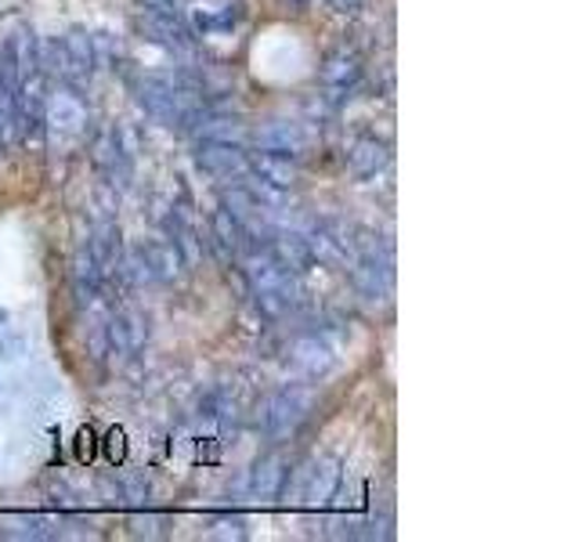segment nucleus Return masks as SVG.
Returning a JSON list of instances; mask_svg holds the SVG:
<instances>
[{
  "label": "nucleus",
  "mask_w": 578,
  "mask_h": 542,
  "mask_svg": "<svg viewBox=\"0 0 578 542\" xmlns=\"http://www.w3.org/2000/svg\"><path fill=\"white\" fill-rule=\"evenodd\" d=\"M315 409V387L311 384H286L275 391L264 405V430L272 441H290L304 420Z\"/></svg>",
  "instance_id": "nucleus-1"
},
{
  "label": "nucleus",
  "mask_w": 578,
  "mask_h": 542,
  "mask_svg": "<svg viewBox=\"0 0 578 542\" xmlns=\"http://www.w3.org/2000/svg\"><path fill=\"white\" fill-rule=\"evenodd\" d=\"M44 131L52 134L58 142H72L88 131V105L83 98L69 88H58V91H47V102H44Z\"/></svg>",
  "instance_id": "nucleus-2"
},
{
  "label": "nucleus",
  "mask_w": 578,
  "mask_h": 542,
  "mask_svg": "<svg viewBox=\"0 0 578 542\" xmlns=\"http://www.w3.org/2000/svg\"><path fill=\"white\" fill-rule=\"evenodd\" d=\"M362 58L359 52H351V47H337L333 55L322 61V69H318V88H322L326 102H343V98H351V91L362 83Z\"/></svg>",
  "instance_id": "nucleus-3"
},
{
  "label": "nucleus",
  "mask_w": 578,
  "mask_h": 542,
  "mask_svg": "<svg viewBox=\"0 0 578 542\" xmlns=\"http://www.w3.org/2000/svg\"><path fill=\"white\" fill-rule=\"evenodd\" d=\"M286 354L304 380H322L329 376V369L337 365V348L326 332H301V337L290 340Z\"/></svg>",
  "instance_id": "nucleus-4"
},
{
  "label": "nucleus",
  "mask_w": 578,
  "mask_h": 542,
  "mask_svg": "<svg viewBox=\"0 0 578 542\" xmlns=\"http://www.w3.org/2000/svg\"><path fill=\"white\" fill-rule=\"evenodd\" d=\"M250 142L264 153L301 159L311 149V131H307V123H297V120H272V123H261V127L250 134Z\"/></svg>",
  "instance_id": "nucleus-5"
},
{
  "label": "nucleus",
  "mask_w": 578,
  "mask_h": 542,
  "mask_svg": "<svg viewBox=\"0 0 578 542\" xmlns=\"http://www.w3.org/2000/svg\"><path fill=\"white\" fill-rule=\"evenodd\" d=\"M195 163H200L206 174L217 178V181H231V178L250 174V153H246V145H231V142H200V149H195Z\"/></svg>",
  "instance_id": "nucleus-6"
},
{
  "label": "nucleus",
  "mask_w": 578,
  "mask_h": 542,
  "mask_svg": "<svg viewBox=\"0 0 578 542\" xmlns=\"http://www.w3.org/2000/svg\"><path fill=\"white\" fill-rule=\"evenodd\" d=\"M149 340V323L138 312H120V315H105V348L109 354H138Z\"/></svg>",
  "instance_id": "nucleus-7"
},
{
  "label": "nucleus",
  "mask_w": 578,
  "mask_h": 542,
  "mask_svg": "<svg viewBox=\"0 0 578 542\" xmlns=\"http://www.w3.org/2000/svg\"><path fill=\"white\" fill-rule=\"evenodd\" d=\"M337 488H340V463L333 460V455H322V460H315L301 477V503L311 510L329 507L337 496Z\"/></svg>",
  "instance_id": "nucleus-8"
},
{
  "label": "nucleus",
  "mask_w": 578,
  "mask_h": 542,
  "mask_svg": "<svg viewBox=\"0 0 578 542\" xmlns=\"http://www.w3.org/2000/svg\"><path fill=\"white\" fill-rule=\"evenodd\" d=\"M134 253H138L141 268L149 271V282H174V279H181V271L189 268V264H184L181 250L167 236L145 239Z\"/></svg>",
  "instance_id": "nucleus-9"
},
{
  "label": "nucleus",
  "mask_w": 578,
  "mask_h": 542,
  "mask_svg": "<svg viewBox=\"0 0 578 542\" xmlns=\"http://www.w3.org/2000/svg\"><path fill=\"white\" fill-rule=\"evenodd\" d=\"M246 178L261 181V184H268V189L290 192L293 184L301 181V167H297V159H290V156L257 149V153H250V174Z\"/></svg>",
  "instance_id": "nucleus-10"
},
{
  "label": "nucleus",
  "mask_w": 578,
  "mask_h": 542,
  "mask_svg": "<svg viewBox=\"0 0 578 542\" xmlns=\"http://www.w3.org/2000/svg\"><path fill=\"white\" fill-rule=\"evenodd\" d=\"M211 242H214V253L220 257V261L231 264V261H239L242 250H246V246H250L253 239L246 236L242 225H239L236 217H231L228 206H217V211L211 214Z\"/></svg>",
  "instance_id": "nucleus-11"
},
{
  "label": "nucleus",
  "mask_w": 578,
  "mask_h": 542,
  "mask_svg": "<svg viewBox=\"0 0 578 542\" xmlns=\"http://www.w3.org/2000/svg\"><path fill=\"white\" fill-rule=\"evenodd\" d=\"M242 11L236 0H206V4L192 8V33L200 36H228L239 26Z\"/></svg>",
  "instance_id": "nucleus-12"
},
{
  "label": "nucleus",
  "mask_w": 578,
  "mask_h": 542,
  "mask_svg": "<svg viewBox=\"0 0 578 542\" xmlns=\"http://www.w3.org/2000/svg\"><path fill=\"white\" fill-rule=\"evenodd\" d=\"M348 170L354 178H362V181H369V178H376L379 170H387V163H390V145L387 142H376L373 134H362V138H354L351 145H348Z\"/></svg>",
  "instance_id": "nucleus-13"
},
{
  "label": "nucleus",
  "mask_w": 578,
  "mask_h": 542,
  "mask_svg": "<svg viewBox=\"0 0 578 542\" xmlns=\"http://www.w3.org/2000/svg\"><path fill=\"white\" fill-rule=\"evenodd\" d=\"M286 477H290V463L282 452H268L264 460L253 463L250 471V492L261 499H275L282 496V488H286Z\"/></svg>",
  "instance_id": "nucleus-14"
},
{
  "label": "nucleus",
  "mask_w": 578,
  "mask_h": 542,
  "mask_svg": "<svg viewBox=\"0 0 578 542\" xmlns=\"http://www.w3.org/2000/svg\"><path fill=\"white\" fill-rule=\"evenodd\" d=\"M141 30L152 41L174 47V52H189L192 47V30L181 15H159V11H141Z\"/></svg>",
  "instance_id": "nucleus-15"
},
{
  "label": "nucleus",
  "mask_w": 578,
  "mask_h": 542,
  "mask_svg": "<svg viewBox=\"0 0 578 542\" xmlns=\"http://www.w3.org/2000/svg\"><path fill=\"white\" fill-rule=\"evenodd\" d=\"M102 492L109 503H127V507H145L152 496V485L141 474H116L102 482Z\"/></svg>",
  "instance_id": "nucleus-16"
},
{
  "label": "nucleus",
  "mask_w": 578,
  "mask_h": 542,
  "mask_svg": "<svg viewBox=\"0 0 578 542\" xmlns=\"http://www.w3.org/2000/svg\"><path fill=\"white\" fill-rule=\"evenodd\" d=\"M195 138L200 142H231V145H246L250 142V131H246L242 120H231V116H200L195 123Z\"/></svg>",
  "instance_id": "nucleus-17"
},
{
  "label": "nucleus",
  "mask_w": 578,
  "mask_h": 542,
  "mask_svg": "<svg viewBox=\"0 0 578 542\" xmlns=\"http://www.w3.org/2000/svg\"><path fill=\"white\" fill-rule=\"evenodd\" d=\"M102 449H105V460L113 463V466H120L123 460H127V430H123V427H113V430H109V434H105Z\"/></svg>",
  "instance_id": "nucleus-18"
},
{
  "label": "nucleus",
  "mask_w": 578,
  "mask_h": 542,
  "mask_svg": "<svg viewBox=\"0 0 578 542\" xmlns=\"http://www.w3.org/2000/svg\"><path fill=\"white\" fill-rule=\"evenodd\" d=\"M94 452H98V445H94V430L83 427L80 434H77V463L88 466V463L94 460Z\"/></svg>",
  "instance_id": "nucleus-19"
},
{
  "label": "nucleus",
  "mask_w": 578,
  "mask_h": 542,
  "mask_svg": "<svg viewBox=\"0 0 578 542\" xmlns=\"http://www.w3.org/2000/svg\"><path fill=\"white\" fill-rule=\"evenodd\" d=\"M141 11H159V15H181V8L189 0H138Z\"/></svg>",
  "instance_id": "nucleus-20"
},
{
  "label": "nucleus",
  "mask_w": 578,
  "mask_h": 542,
  "mask_svg": "<svg viewBox=\"0 0 578 542\" xmlns=\"http://www.w3.org/2000/svg\"><path fill=\"white\" fill-rule=\"evenodd\" d=\"M329 8H333L337 15H359L365 8V0H329Z\"/></svg>",
  "instance_id": "nucleus-21"
}]
</instances>
